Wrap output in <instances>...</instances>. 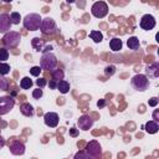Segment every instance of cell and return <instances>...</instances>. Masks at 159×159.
<instances>
[{"label":"cell","mask_w":159,"mask_h":159,"mask_svg":"<svg viewBox=\"0 0 159 159\" xmlns=\"http://www.w3.org/2000/svg\"><path fill=\"white\" fill-rule=\"evenodd\" d=\"M77 125H78V128L82 129V130H88V129H91L92 125H93V119H92L89 116L83 114V116H81V117L78 118Z\"/></svg>","instance_id":"cell-10"},{"label":"cell","mask_w":159,"mask_h":159,"mask_svg":"<svg viewBox=\"0 0 159 159\" xmlns=\"http://www.w3.org/2000/svg\"><path fill=\"white\" fill-rule=\"evenodd\" d=\"M127 46L129 47V50H133V51H137L140 46V42H139V39L135 37V36H130L128 40H127Z\"/></svg>","instance_id":"cell-17"},{"label":"cell","mask_w":159,"mask_h":159,"mask_svg":"<svg viewBox=\"0 0 159 159\" xmlns=\"http://www.w3.org/2000/svg\"><path fill=\"white\" fill-rule=\"evenodd\" d=\"M48 87H50L51 89H55V88H57V82H56L55 80H51V81H50V83H48Z\"/></svg>","instance_id":"cell-35"},{"label":"cell","mask_w":159,"mask_h":159,"mask_svg":"<svg viewBox=\"0 0 159 159\" xmlns=\"http://www.w3.org/2000/svg\"><path fill=\"white\" fill-rule=\"evenodd\" d=\"M56 66H57V58H56V56L51 51L42 53V57L40 60V67L42 70L52 71V70H55Z\"/></svg>","instance_id":"cell-3"},{"label":"cell","mask_w":159,"mask_h":159,"mask_svg":"<svg viewBox=\"0 0 159 159\" xmlns=\"http://www.w3.org/2000/svg\"><path fill=\"white\" fill-rule=\"evenodd\" d=\"M158 102H159V99H158L157 97H152V98L148 101V104H149L150 107H155V106L158 104Z\"/></svg>","instance_id":"cell-33"},{"label":"cell","mask_w":159,"mask_h":159,"mask_svg":"<svg viewBox=\"0 0 159 159\" xmlns=\"http://www.w3.org/2000/svg\"><path fill=\"white\" fill-rule=\"evenodd\" d=\"M158 116H159V111H158V109H155V111L153 112V120H155V122H158V120H159V118H158Z\"/></svg>","instance_id":"cell-37"},{"label":"cell","mask_w":159,"mask_h":159,"mask_svg":"<svg viewBox=\"0 0 159 159\" xmlns=\"http://www.w3.org/2000/svg\"><path fill=\"white\" fill-rule=\"evenodd\" d=\"M144 129H145V132L149 133V134H155V133L159 130V124H158V122H155V120H149V122L145 123Z\"/></svg>","instance_id":"cell-16"},{"label":"cell","mask_w":159,"mask_h":159,"mask_svg":"<svg viewBox=\"0 0 159 159\" xmlns=\"http://www.w3.org/2000/svg\"><path fill=\"white\" fill-rule=\"evenodd\" d=\"M78 133H80V129H76L75 127H72V128L70 129V135H71V137H77Z\"/></svg>","instance_id":"cell-34"},{"label":"cell","mask_w":159,"mask_h":159,"mask_svg":"<svg viewBox=\"0 0 159 159\" xmlns=\"http://www.w3.org/2000/svg\"><path fill=\"white\" fill-rule=\"evenodd\" d=\"M89 37H91L96 43H98V42H102V40H103V34H102L101 31H98V30H93V31L89 32Z\"/></svg>","instance_id":"cell-21"},{"label":"cell","mask_w":159,"mask_h":159,"mask_svg":"<svg viewBox=\"0 0 159 159\" xmlns=\"http://www.w3.org/2000/svg\"><path fill=\"white\" fill-rule=\"evenodd\" d=\"M89 158H91V157H89L84 150L78 152V153L75 154V159H89Z\"/></svg>","instance_id":"cell-31"},{"label":"cell","mask_w":159,"mask_h":159,"mask_svg":"<svg viewBox=\"0 0 159 159\" xmlns=\"http://www.w3.org/2000/svg\"><path fill=\"white\" fill-rule=\"evenodd\" d=\"M21 41V35L17 31H7L2 37V43L6 48H15Z\"/></svg>","instance_id":"cell-2"},{"label":"cell","mask_w":159,"mask_h":159,"mask_svg":"<svg viewBox=\"0 0 159 159\" xmlns=\"http://www.w3.org/2000/svg\"><path fill=\"white\" fill-rule=\"evenodd\" d=\"M41 21H42V19H41L40 14L32 12V14H27V15L24 17L22 25H24V27H25L26 30H29V31H36V30L40 29Z\"/></svg>","instance_id":"cell-1"},{"label":"cell","mask_w":159,"mask_h":159,"mask_svg":"<svg viewBox=\"0 0 159 159\" xmlns=\"http://www.w3.org/2000/svg\"><path fill=\"white\" fill-rule=\"evenodd\" d=\"M97 106H98V108H103L106 106V99H99L97 102Z\"/></svg>","instance_id":"cell-36"},{"label":"cell","mask_w":159,"mask_h":159,"mask_svg":"<svg viewBox=\"0 0 159 159\" xmlns=\"http://www.w3.org/2000/svg\"><path fill=\"white\" fill-rule=\"evenodd\" d=\"M9 88V82H7V80L2 76V75H0V91H6Z\"/></svg>","instance_id":"cell-27"},{"label":"cell","mask_w":159,"mask_h":159,"mask_svg":"<svg viewBox=\"0 0 159 159\" xmlns=\"http://www.w3.org/2000/svg\"><path fill=\"white\" fill-rule=\"evenodd\" d=\"M145 76L148 77V80L157 78L159 76V63L158 62H153V63L148 65L145 67Z\"/></svg>","instance_id":"cell-13"},{"label":"cell","mask_w":159,"mask_h":159,"mask_svg":"<svg viewBox=\"0 0 159 159\" xmlns=\"http://www.w3.org/2000/svg\"><path fill=\"white\" fill-rule=\"evenodd\" d=\"M130 84L132 87L135 89V91H139V92H144L145 89H148L149 87V80L145 75H135L132 77L130 80Z\"/></svg>","instance_id":"cell-4"},{"label":"cell","mask_w":159,"mask_h":159,"mask_svg":"<svg viewBox=\"0 0 159 159\" xmlns=\"http://www.w3.org/2000/svg\"><path fill=\"white\" fill-rule=\"evenodd\" d=\"M57 89L62 93V94H66L68 91H70V83L65 80H61L57 82Z\"/></svg>","instance_id":"cell-20"},{"label":"cell","mask_w":159,"mask_h":159,"mask_svg":"<svg viewBox=\"0 0 159 159\" xmlns=\"http://www.w3.org/2000/svg\"><path fill=\"white\" fill-rule=\"evenodd\" d=\"M1 1H2V2H11L12 0H1Z\"/></svg>","instance_id":"cell-41"},{"label":"cell","mask_w":159,"mask_h":159,"mask_svg":"<svg viewBox=\"0 0 159 159\" xmlns=\"http://www.w3.org/2000/svg\"><path fill=\"white\" fill-rule=\"evenodd\" d=\"M84 152L91 157V158H99L102 155V148L101 144L97 140H91L87 143Z\"/></svg>","instance_id":"cell-8"},{"label":"cell","mask_w":159,"mask_h":159,"mask_svg":"<svg viewBox=\"0 0 159 159\" xmlns=\"http://www.w3.org/2000/svg\"><path fill=\"white\" fill-rule=\"evenodd\" d=\"M9 58V51L6 47H0V62H5Z\"/></svg>","instance_id":"cell-26"},{"label":"cell","mask_w":159,"mask_h":159,"mask_svg":"<svg viewBox=\"0 0 159 159\" xmlns=\"http://www.w3.org/2000/svg\"><path fill=\"white\" fill-rule=\"evenodd\" d=\"M43 35H55L58 29H57V25L53 19L51 17H46V19H42L41 21V25H40V29H39Z\"/></svg>","instance_id":"cell-5"},{"label":"cell","mask_w":159,"mask_h":159,"mask_svg":"<svg viewBox=\"0 0 159 159\" xmlns=\"http://www.w3.org/2000/svg\"><path fill=\"white\" fill-rule=\"evenodd\" d=\"M10 72V65H7L6 62H0V75L5 76Z\"/></svg>","instance_id":"cell-25"},{"label":"cell","mask_w":159,"mask_h":159,"mask_svg":"<svg viewBox=\"0 0 159 159\" xmlns=\"http://www.w3.org/2000/svg\"><path fill=\"white\" fill-rule=\"evenodd\" d=\"M91 12L94 17L103 19L108 14V5L104 1H96L91 7Z\"/></svg>","instance_id":"cell-6"},{"label":"cell","mask_w":159,"mask_h":159,"mask_svg":"<svg viewBox=\"0 0 159 159\" xmlns=\"http://www.w3.org/2000/svg\"><path fill=\"white\" fill-rule=\"evenodd\" d=\"M116 73V66H113V65H108L106 68H104V75L106 76H113Z\"/></svg>","instance_id":"cell-28"},{"label":"cell","mask_w":159,"mask_h":159,"mask_svg":"<svg viewBox=\"0 0 159 159\" xmlns=\"http://www.w3.org/2000/svg\"><path fill=\"white\" fill-rule=\"evenodd\" d=\"M43 96V92H42V88H36V89H34L32 91V97L35 98V99H40L41 97Z\"/></svg>","instance_id":"cell-30"},{"label":"cell","mask_w":159,"mask_h":159,"mask_svg":"<svg viewBox=\"0 0 159 159\" xmlns=\"http://www.w3.org/2000/svg\"><path fill=\"white\" fill-rule=\"evenodd\" d=\"M10 19H11L12 25H17V24H20V21H21V16H20V14L16 12V11H14V12L10 14Z\"/></svg>","instance_id":"cell-24"},{"label":"cell","mask_w":159,"mask_h":159,"mask_svg":"<svg viewBox=\"0 0 159 159\" xmlns=\"http://www.w3.org/2000/svg\"><path fill=\"white\" fill-rule=\"evenodd\" d=\"M10 153L14 155H22L25 153V144L19 142V140H14L10 144Z\"/></svg>","instance_id":"cell-14"},{"label":"cell","mask_w":159,"mask_h":159,"mask_svg":"<svg viewBox=\"0 0 159 159\" xmlns=\"http://www.w3.org/2000/svg\"><path fill=\"white\" fill-rule=\"evenodd\" d=\"M41 71H42V68H41L40 66H34V67L30 68V73H31L34 77H39L40 73H41Z\"/></svg>","instance_id":"cell-29"},{"label":"cell","mask_w":159,"mask_h":159,"mask_svg":"<svg viewBox=\"0 0 159 159\" xmlns=\"http://www.w3.org/2000/svg\"><path fill=\"white\" fill-rule=\"evenodd\" d=\"M43 122L47 127L50 128H55L57 127L58 124V114L55 113V112H47L45 116H43Z\"/></svg>","instance_id":"cell-11"},{"label":"cell","mask_w":159,"mask_h":159,"mask_svg":"<svg viewBox=\"0 0 159 159\" xmlns=\"http://www.w3.org/2000/svg\"><path fill=\"white\" fill-rule=\"evenodd\" d=\"M20 112L25 117H32L35 114V109L30 103H22L20 104Z\"/></svg>","instance_id":"cell-15"},{"label":"cell","mask_w":159,"mask_h":159,"mask_svg":"<svg viewBox=\"0 0 159 159\" xmlns=\"http://www.w3.org/2000/svg\"><path fill=\"white\" fill-rule=\"evenodd\" d=\"M11 19H10V15L7 14H0V32L1 34H5L7 31H10L11 29Z\"/></svg>","instance_id":"cell-12"},{"label":"cell","mask_w":159,"mask_h":159,"mask_svg":"<svg viewBox=\"0 0 159 159\" xmlns=\"http://www.w3.org/2000/svg\"><path fill=\"white\" fill-rule=\"evenodd\" d=\"M36 84H37V87H40V88H43V87L47 84V81H46L45 78L40 77V78H37V80H36Z\"/></svg>","instance_id":"cell-32"},{"label":"cell","mask_w":159,"mask_h":159,"mask_svg":"<svg viewBox=\"0 0 159 159\" xmlns=\"http://www.w3.org/2000/svg\"><path fill=\"white\" fill-rule=\"evenodd\" d=\"M122 46H123V42H122V40L118 39V37H113V39L109 41V47H111V50H112L113 52H117V51L122 50Z\"/></svg>","instance_id":"cell-18"},{"label":"cell","mask_w":159,"mask_h":159,"mask_svg":"<svg viewBox=\"0 0 159 159\" xmlns=\"http://www.w3.org/2000/svg\"><path fill=\"white\" fill-rule=\"evenodd\" d=\"M155 24H157L155 17H154L153 15H150V14L143 15L142 19H140V21H139V26H140L143 30H145V31L153 30V29L155 27Z\"/></svg>","instance_id":"cell-9"},{"label":"cell","mask_w":159,"mask_h":159,"mask_svg":"<svg viewBox=\"0 0 159 159\" xmlns=\"http://www.w3.org/2000/svg\"><path fill=\"white\" fill-rule=\"evenodd\" d=\"M31 45H32V47L36 50V51H42V48L45 47V41L42 40V39H40V37H34L32 39V41H31Z\"/></svg>","instance_id":"cell-19"},{"label":"cell","mask_w":159,"mask_h":159,"mask_svg":"<svg viewBox=\"0 0 159 159\" xmlns=\"http://www.w3.org/2000/svg\"><path fill=\"white\" fill-rule=\"evenodd\" d=\"M51 76H52V80H55L56 82H58V81L63 80L65 73H63L62 70L58 68V70H52V71H51Z\"/></svg>","instance_id":"cell-22"},{"label":"cell","mask_w":159,"mask_h":159,"mask_svg":"<svg viewBox=\"0 0 159 159\" xmlns=\"http://www.w3.org/2000/svg\"><path fill=\"white\" fill-rule=\"evenodd\" d=\"M52 50V46H45L43 48H42V53H45V52H50Z\"/></svg>","instance_id":"cell-38"},{"label":"cell","mask_w":159,"mask_h":159,"mask_svg":"<svg viewBox=\"0 0 159 159\" xmlns=\"http://www.w3.org/2000/svg\"><path fill=\"white\" fill-rule=\"evenodd\" d=\"M31 86H32V80L30 77H24L20 82V87L22 89H29V88H31Z\"/></svg>","instance_id":"cell-23"},{"label":"cell","mask_w":159,"mask_h":159,"mask_svg":"<svg viewBox=\"0 0 159 159\" xmlns=\"http://www.w3.org/2000/svg\"><path fill=\"white\" fill-rule=\"evenodd\" d=\"M4 145H5V139H4V138L0 135V149H1Z\"/></svg>","instance_id":"cell-39"},{"label":"cell","mask_w":159,"mask_h":159,"mask_svg":"<svg viewBox=\"0 0 159 159\" xmlns=\"http://www.w3.org/2000/svg\"><path fill=\"white\" fill-rule=\"evenodd\" d=\"M15 106V99L11 96L0 97V116L7 114Z\"/></svg>","instance_id":"cell-7"},{"label":"cell","mask_w":159,"mask_h":159,"mask_svg":"<svg viewBox=\"0 0 159 159\" xmlns=\"http://www.w3.org/2000/svg\"><path fill=\"white\" fill-rule=\"evenodd\" d=\"M75 1H76V0H66V2H67V4H73Z\"/></svg>","instance_id":"cell-40"}]
</instances>
